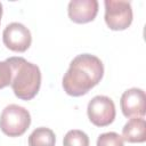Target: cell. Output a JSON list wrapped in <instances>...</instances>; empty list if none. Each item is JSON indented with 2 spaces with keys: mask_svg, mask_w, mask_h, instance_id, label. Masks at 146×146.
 Returning <instances> with one entry per match:
<instances>
[{
  "mask_svg": "<svg viewBox=\"0 0 146 146\" xmlns=\"http://www.w3.org/2000/svg\"><path fill=\"white\" fill-rule=\"evenodd\" d=\"M105 23L114 31L128 29L132 23V7L124 0H105Z\"/></svg>",
  "mask_w": 146,
  "mask_h": 146,
  "instance_id": "277c9868",
  "label": "cell"
},
{
  "mask_svg": "<svg viewBox=\"0 0 146 146\" xmlns=\"http://www.w3.org/2000/svg\"><path fill=\"white\" fill-rule=\"evenodd\" d=\"M63 146H89V137L81 130H70L63 139Z\"/></svg>",
  "mask_w": 146,
  "mask_h": 146,
  "instance_id": "8fae6325",
  "label": "cell"
},
{
  "mask_svg": "<svg viewBox=\"0 0 146 146\" xmlns=\"http://www.w3.org/2000/svg\"><path fill=\"white\" fill-rule=\"evenodd\" d=\"M2 40L8 49L16 52H24L32 43V35L25 25L13 22L5 27L2 32Z\"/></svg>",
  "mask_w": 146,
  "mask_h": 146,
  "instance_id": "8992f818",
  "label": "cell"
},
{
  "mask_svg": "<svg viewBox=\"0 0 146 146\" xmlns=\"http://www.w3.org/2000/svg\"><path fill=\"white\" fill-rule=\"evenodd\" d=\"M56 136L54 131L46 127L36 128L29 137V146H55Z\"/></svg>",
  "mask_w": 146,
  "mask_h": 146,
  "instance_id": "30bf717a",
  "label": "cell"
},
{
  "mask_svg": "<svg viewBox=\"0 0 146 146\" xmlns=\"http://www.w3.org/2000/svg\"><path fill=\"white\" fill-rule=\"evenodd\" d=\"M122 138L128 143L146 140V122L144 117H131L122 129Z\"/></svg>",
  "mask_w": 146,
  "mask_h": 146,
  "instance_id": "9c48e42d",
  "label": "cell"
},
{
  "mask_svg": "<svg viewBox=\"0 0 146 146\" xmlns=\"http://www.w3.org/2000/svg\"><path fill=\"white\" fill-rule=\"evenodd\" d=\"M68 17L78 24L89 23L95 19L98 13L97 0H72L67 7Z\"/></svg>",
  "mask_w": 146,
  "mask_h": 146,
  "instance_id": "ba28073f",
  "label": "cell"
},
{
  "mask_svg": "<svg viewBox=\"0 0 146 146\" xmlns=\"http://www.w3.org/2000/svg\"><path fill=\"white\" fill-rule=\"evenodd\" d=\"M6 62L11 67V88L16 97L30 100L35 97L41 86V72L39 66L27 62L23 57H9Z\"/></svg>",
  "mask_w": 146,
  "mask_h": 146,
  "instance_id": "7a4b0ae2",
  "label": "cell"
},
{
  "mask_svg": "<svg viewBox=\"0 0 146 146\" xmlns=\"http://www.w3.org/2000/svg\"><path fill=\"white\" fill-rule=\"evenodd\" d=\"M96 146H124L123 138L116 132H105L102 133L98 139Z\"/></svg>",
  "mask_w": 146,
  "mask_h": 146,
  "instance_id": "7c38bea8",
  "label": "cell"
},
{
  "mask_svg": "<svg viewBox=\"0 0 146 146\" xmlns=\"http://www.w3.org/2000/svg\"><path fill=\"white\" fill-rule=\"evenodd\" d=\"M104 74L102 60L90 54H81L73 58L67 72L63 76L64 91L73 97L86 95L99 83Z\"/></svg>",
  "mask_w": 146,
  "mask_h": 146,
  "instance_id": "6da1fadb",
  "label": "cell"
},
{
  "mask_svg": "<svg viewBox=\"0 0 146 146\" xmlns=\"http://www.w3.org/2000/svg\"><path fill=\"white\" fill-rule=\"evenodd\" d=\"M11 67L5 60L0 62V89L6 88L11 83Z\"/></svg>",
  "mask_w": 146,
  "mask_h": 146,
  "instance_id": "4fadbf2b",
  "label": "cell"
},
{
  "mask_svg": "<svg viewBox=\"0 0 146 146\" xmlns=\"http://www.w3.org/2000/svg\"><path fill=\"white\" fill-rule=\"evenodd\" d=\"M87 114L90 122L96 127L110 125L115 119L114 102L107 96H95L88 103Z\"/></svg>",
  "mask_w": 146,
  "mask_h": 146,
  "instance_id": "5b68a950",
  "label": "cell"
},
{
  "mask_svg": "<svg viewBox=\"0 0 146 146\" xmlns=\"http://www.w3.org/2000/svg\"><path fill=\"white\" fill-rule=\"evenodd\" d=\"M1 16H2V5L0 2V21H1Z\"/></svg>",
  "mask_w": 146,
  "mask_h": 146,
  "instance_id": "5bb4252c",
  "label": "cell"
},
{
  "mask_svg": "<svg viewBox=\"0 0 146 146\" xmlns=\"http://www.w3.org/2000/svg\"><path fill=\"white\" fill-rule=\"evenodd\" d=\"M121 110L127 117H143L146 113V95L143 89L130 88L121 96Z\"/></svg>",
  "mask_w": 146,
  "mask_h": 146,
  "instance_id": "52a82bcc",
  "label": "cell"
},
{
  "mask_svg": "<svg viewBox=\"0 0 146 146\" xmlns=\"http://www.w3.org/2000/svg\"><path fill=\"white\" fill-rule=\"evenodd\" d=\"M31 115L29 111L19 105L10 104L6 106L0 115V129L9 137H19L29 129Z\"/></svg>",
  "mask_w": 146,
  "mask_h": 146,
  "instance_id": "3957f363",
  "label": "cell"
}]
</instances>
